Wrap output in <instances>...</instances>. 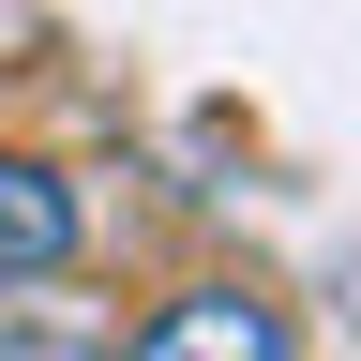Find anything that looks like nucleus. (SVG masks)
I'll list each match as a JSON object with an SVG mask.
<instances>
[{
	"label": "nucleus",
	"mask_w": 361,
	"mask_h": 361,
	"mask_svg": "<svg viewBox=\"0 0 361 361\" xmlns=\"http://www.w3.org/2000/svg\"><path fill=\"white\" fill-rule=\"evenodd\" d=\"M106 361H301V331H286L271 286H180V301L135 316Z\"/></svg>",
	"instance_id": "obj_1"
},
{
	"label": "nucleus",
	"mask_w": 361,
	"mask_h": 361,
	"mask_svg": "<svg viewBox=\"0 0 361 361\" xmlns=\"http://www.w3.org/2000/svg\"><path fill=\"white\" fill-rule=\"evenodd\" d=\"M75 180L61 166H45V151H0V301H16V286H61V271H75Z\"/></svg>",
	"instance_id": "obj_2"
},
{
	"label": "nucleus",
	"mask_w": 361,
	"mask_h": 361,
	"mask_svg": "<svg viewBox=\"0 0 361 361\" xmlns=\"http://www.w3.org/2000/svg\"><path fill=\"white\" fill-rule=\"evenodd\" d=\"M0 361H90V346H0Z\"/></svg>",
	"instance_id": "obj_3"
}]
</instances>
